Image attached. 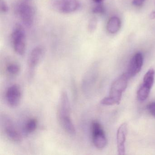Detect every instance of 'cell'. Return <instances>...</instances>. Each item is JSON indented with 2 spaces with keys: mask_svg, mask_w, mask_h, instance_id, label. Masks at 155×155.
<instances>
[{
  "mask_svg": "<svg viewBox=\"0 0 155 155\" xmlns=\"http://www.w3.org/2000/svg\"><path fill=\"white\" fill-rule=\"evenodd\" d=\"M93 12L96 14H103L105 12V8L101 3H97L92 10Z\"/></svg>",
  "mask_w": 155,
  "mask_h": 155,
  "instance_id": "17",
  "label": "cell"
},
{
  "mask_svg": "<svg viewBox=\"0 0 155 155\" xmlns=\"http://www.w3.org/2000/svg\"><path fill=\"white\" fill-rule=\"evenodd\" d=\"M91 130L94 146L98 149H103L107 146V140L101 124L97 120H93L91 122Z\"/></svg>",
  "mask_w": 155,
  "mask_h": 155,
  "instance_id": "5",
  "label": "cell"
},
{
  "mask_svg": "<svg viewBox=\"0 0 155 155\" xmlns=\"http://www.w3.org/2000/svg\"><path fill=\"white\" fill-rule=\"evenodd\" d=\"M127 133V125L126 122L122 123L117 132V140L118 153L119 155L125 154V144Z\"/></svg>",
  "mask_w": 155,
  "mask_h": 155,
  "instance_id": "11",
  "label": "cell"
},
{
  "mask_svg": "<svg viewBox=\"0 0 155 155\" xmlns=\"http://www.w3.org/2000/svg\"><path fill=\"white\" fill-rule=\"evenodd\" d=\"M50 4L54 10L64 14L76 12L81 7L79 0H51Z\"/></svg>",
  "mask_w": 155,
  "mask_h": 155,
  "instance_id": "2",
  "label": "cell"
},
{
  "mask_svg": "<svg viewBox=\"0 0 155 155\" xmlns=\"http://www.w3.org/2000/svg\"><path fill=\"white\" fill-rule=\"evenodd\" d=\"M92 1L94 2L95 3H101V2L104 1V0H92Z\"/></svg>",
  "mask_w": 155,
  "mask_h": 155,
  "instance_id": "23",
  "label": "cell"
},
{
  "mask_svg": "<svg viewBox=\"0 0 155 155\" xmlns=\"http://www.w3.org/2000/svg\"><path fill=\"white\" fill-rule=\"evenodd\" d=\"M145 0H133L132 4L136 7H140L143 5Z\"/></svg>",
  "mask_w": 155,
  "mask_h": 155,
  "instance_id": "21",
  "label": "cell"
},
{
  "mask_svg": "<svg viewBox=\"0 0 155 155\" xmlns=\"http://www.w3.org/2000/svg\"><path fill=\"white\" fill-rule=\"evenodd\" d=\"M12 44L15 52L22 56L26 50V37L24 29L20 25L15 27L12 34Z\"/></svg>",
  "mask_w": 155,
  "mask_h": 155,
  "instance_id": "4",
  "label": "cell"
},
{
  "mask_svg": "<svg viewBox=\"0 0 155 155\" xmlns=\"http://www.w3.org/2000/svg\"><path fill=\"white\" fill-rule=\"evenodd\" d=\"M143 64V56L140 52L136 53L131 58L126 74L129 78L137 75L142 68Z\"/></svg>",
  "mask_w": 155,
  "mask_h": 155,
  "instance_id": "8",
  "label": "cell"
},
{
  "mask_svg": "<svg viewBox=\"0 0 155 155\" xmlns=\"http://www.w3.org/2000/svg\"><path fill=\"white\" fill-rule=\"evenodd\" d=\"M6 71L10 75L16 76L20 72L21 67L18 63H10L6 67Z\"/></svg>",
  "mask_w": 155,
  "mask_h": 155,
  "instance_id": "16",
  "label": "cell"
},
{
  "mask_svg": "<svg viewBox=\"0 0 155 155\" xmlns=\"http://www.w3.org/2000/svg\"><path fill=\"white\" fill-rule=\"evenodd\" d=\"M150 89L143 84H141L137 92V97L140 101H142L146 100L150 92Z\"/></svg>",
  "mask_w": 155,
  "mask_h": 155,
  "instance_id": "14",
  "label": "cell"
},
{
  "mask_svg": "<svg viewBox=\"0 0 155 155\" xmlns=\"http://www.w3.org/2000/svg\"><path fill=\"white\" fill-rule=\"evenodd\" d=\"M129 79L127 74L125 73L116 79L111 84L109 97L113 100L117 105L120 103L122 93L127 88Z\"/></svg>",
  "mask_w": 155,
  "mask_h": 155,
  "instance_id": "1",
  "label": "cell"
},
{
  "mask_svg": "<svg viewBox=\"0 0 155 155\" xmlns=\"http://www.w3.org/2000/svg\"><path fill=\"white\" fill-rule=\"evenodd\" d=\"M22 92L19 85L14 84L9 87L6 93L7 103L12 107H18L21 101Z\"/></svg>",
  "mask_w": 155,
  "mask_h": 155,
  "instance_id": "7",
  "label": "cell"
},
{
  "mask_svg": "<svg viewBox=\"0 0 155 155\" xmlns=\"http://www.w3.org/2000/svg\"><path fill=\"white\" fill-rule=\"evenodd\" d=\"M58 116L59 122L71 118L70 104L68 93L66 91H62L60 96Z\"/></svg>",
  "mask_w": 155,
  "mask_h": 155,
  "instance_id": "6",
  "label": "cell"
},
{
  "mask_svg": "<svg viewBox=\"0 0 155 155\" xmlns=\"http://www.w3.org/2000/svg\"><path fill=\"white\" fill-rule=\"evenodd\" d=\"M147 108L150 114L155 117V102L150 103L148 106Z\"/></svg>",
  "mask_w": 155,
  "mask_h": 155,
  "instance_id": "20",
  "label": "cell"
},
{
  "mask_svg": "<svg viewBox=\"0 0 155 155\" xmlns=\"http://www.w3.org/2000/svg\"><path fill=\"white\" fill-rule=\"evenodd\" d=\"M155 71L154 69L150 68L145 74L143 78L142 84L151 89L155 80Z\"/></svg>",
  "mask_w": 155,
  "mask_h": 155,
  "instance_id": "13",
  "label": "cell"
},
{
  "mask_svg": "<svg viewBox=\"0 0 155 155\" xmlns=\"http://www.w3.org/2000/svg\"><path fill=\"white\" fill-rule=\"evenodd\" d=\"M97 20L95 18L91 19L90 21L88 24V30L91 31H94L96 29L97 27Z\"/></svg>",
  "mask_w": 155,
  "mask_h": 155,
  "instance_id": "18",
  "label": "cell"
},
{
  "mask_svg": "<svg viewBox=\"0 0 155 155\" xmlns=\"http://www.w3.org/2000/svg\"><path fill=\"white\" fill-rule=\"evenodd\" d=\"M121 26L120 20L117 17H112L110 19L107 24V28L108 32L111 34H115L119 30Z\"/></svg>",
  "mask_w": 155,
  "mask_h": 155,
  "instance_id": "12",
  "label": "cell"
},
{
  "mask_svg": "<svg viewBox=\"0 0 155 155\" xmlns=\"http://www.w3.org/2000/svg\"><path fill=\"white\" fill-rule=\"evenodd\" d=\"M38 127V120L35 118L29 119L25 124L24 130L27 134H30L37 129Z\"/></svg>",
  "mask_w": 155,
  "mask_h": 155,
  "instance_id": "15",
  "label": "cell"
},
{
  "mask_svg": "<svg viewBox=\"0 0 155 155\" xmlns=\"http://www.w3.org/2000/svg\"><path fill=\"white\" fill-rule=\"evenodd\" d=\"M2 123L4 126V130L7 137L12 141L19 142L22 140V136L18 130L14 127L12 121L8 118L2 119Z\"/></svg>",
  "mask_w": 155,
  "mask_h": 155,
  "instance_id": "10",
  "label": "cell"
},
{
  "mask_svg": "<svg viewBox=\"0 0 155 155\" xmlns=\"http://www.w3.org/2000/svg\"><path fill=\"white\" fill-rule=\"evenodd\" d=\"M0 7H1V11L2 12H7L8 10V5L6 4V2L3 0H1L0 2Z\"/></svg>",
  "mask_w": 155,
  "mask_h": 155,
  "instance_id": "19",
  "label": "cell"
},
{
  "mask_svg": "<svg viewBox=\"0 0 155 155\" xmlns=\"http://www.w3.org/2000/svg\"><path fill=\"white\" fill-rule=\"evenodd\" d=\"M45 48L41 45L37 46L33 49L29 55L28 66L30 70L35 69L43 58Z\"/></svg>",
  "mask_w": 155,
  "mask_h": 155,
  "instance_id": "9",
  "label": "cell"
},
{
  "mask_svg": "<svg viewBox=\"0 0 155 155\" xmlns=\"http://www.w3.org/2000/svg\"><path fill=\"white\" fill-rule=\"evenodd\" d=\"M150 17L152 19H155V12H151L150 15Z\"/></svg>",
  "mask_w": 155,
  "mask_h": 155,
  "instance_id": "22",
  "label": "cell"
},
{
  "mask_svg": "<svg viewBox=\"0 0 155 155\" xmlns=\"http://www.w3.org/2000/svg\"><path fill=\"white\" fill-rule=\"evenodd\" d=\"M20 18L27 27L32 26L34 20L35 12L30 0H22L18 8Z\"/></svg>",
  "mask_w": 155,
  "mask_h": 155,
  "instance_id": "3",
  "label": "cell"
}]
</instances>
